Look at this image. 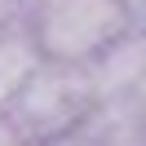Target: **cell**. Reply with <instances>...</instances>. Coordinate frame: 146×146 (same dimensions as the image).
I'll use <instances>...</instances> for the list:
<instances>
[{"label":"cell","instance_id":"obj_1","mask_svg":"<svg viewBox=\"0 0 146 146\" xmlns=\"http://www.w3.org/2000/svg\"><path fill=\"white\" fill-rule=\"evenodd\" d=\"M93 111H98V93H93L89 66H66V62L40 58V66L13 93L5 115L27 137V146H53V142L75 137Z\"/></svg>","mask_w":146,"mask_h":146},{"label":"cell","instance_id":"obj_5","mask_svg":"<svg viewBox=\"0 0 146 146\" xmlns=\"http://www.w3.org/2000/svg\"><path fill=\"white\" fill-rule=\"evenodd\" d=\"M137 27L146 31V5H142V9H137Z\"/></svg>","mask_w":146,"mask_h":146},{"label":"cell","instance_id":"obj_3","mask_svg":"<svg viewBox=\"0 0 146 146\" xmlns=\"http://www.w3.org/2000/svg\"><path fill=\"white\" fill-rule=\"evenodd\" d=\"M0 146H27V137L13 128V119L5 115V111H0Z\"/></svg>","mask_w":146,"mask_h":146},{"label":"cell","instance_id":"obj_4","mask_svg":"<svg viewBox=\"0 0 146 146\" xmlns=\"http://www.w3.org/2000/svg\"><path fill=\"white\" fill-rule=\"evenodd\" d=\"M124 5H128V9H133V18H137V9H142L146 0H124Z\"/></svg>","mask_w":146,"mask_h":146},{"label":"cell","instance_id":"obj_2","mask_svg":"<svg viewBox=\"0 0 146 146\" xmlns=\"http://www.w3.org/2000/svg\"><path fill=\"white\" fill-rule=\"evenodd\" d=\"M137 18L124 0H31L27 13L36 53L66 66H89Z\"/></svg>","mask_w":146,"mask_h":146}]
</instances>
